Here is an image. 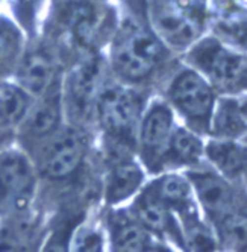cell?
<instances>
[{
    "mask_svg": "<svg viewBox=\"0 0 247 252\" xmlns=\"http://www.w3.org/2000/svg\"><path fill=\"white\" fill-rule=\"evenodd\" d=\"M165 50L155 33L134 23H126L117 32L111 58L115 71L129 81L149 76L163 61Z\"/></svg>",
    "mask_w": 247,
    "mask_h": 252,
    "instance_id": "obj_1",
    "label": "cell"
},
{
    "mask_svg": "<svg viewBox=\"0 0 247 252\" xmlns=\"http://www.w3.org/2000/svg\"><path fill=\"white\" fill-rule=\"evenodd\" d=\"M61 102L59 94L52 90V87L43 94V99L30 106L26 119L22 123L23 134L27 140L46 141L59 129Z\"/></svg>",
    "mask_w": 247,
    "mask_h": 252,
    "instance_id": "obj_11",
    "label": "cell"
},
{
    "mask_svg": "<svg viewBox=\"0 0 247 252\" xmlns=\"http://www.w3.org/2000/svg\"><path fill=\"white\" fill-rule=\"evenodd\" d=\"M141 181H143V173L135 164L128 161H118L107 175L105 201L110 205L123 202L139 189Z\"/></svg>",
    "mask_w": 247,
    "mask_h": 252,
    "instance_id": "obj_14",
    "label": "cell"
},
{
    "mask_svg": "<svg viewBox=\"0 0 247 252\" xmlns=\"http://www.w3.org/2000/svg\"><path fill=\"white\" fill-rule=\"evenodd\" d=\"M37 176L30 159L19 151L0 152V214H23L35 196Z\"/></svg>",
    "mask_w": 247,
    "mask_h": 252,
    "instance_id": "obj_2",
    "label": "cell"
},
{
    "mask_svg": "<svg viewBox=\"0 0 247 252\" xmlns=\"http://www.w3.org/2000/svg\"><path fill=\"white\" fill-rule=\"evenodd\" d=\"M110 252H143L147 248V231L131 210H112L107 218Z\"/></svg>",
    "mask_w": 247,
    "mask_h": 252,
    "instance_id": "obj_9",
    "label": "cell"
},
{
    "mask_svg": "<svg viewBox=\"0 0 247 252\" xmlns=\"http://www.w3.org/2000/svg\"><path fill=\"white\" fill-rule=\"evenodd\" d=\"M209 157L226 173L234 175L240 172L246 163V155L241 148L231 143H217L209 148Z\"/></svg>",
    "mask_w": 247,
    "mask_h": 252,
    "instance_id": "obj_20",
    "label": "cell"
},
{
    "mask_svg": "<svg viewBox=\"0 0 247 252\" xmlns=\"http://www.w3.org/2000/svg\"><path fill=\"white\" fill-rule=\"evenodd\" d=\"M70 252H105V237L100 226L93 222L78 223L70 239Z\"/></svg>",
    "mask_w": 247,
    "mask_h": 252,
    "instance_id": "obj_18",
    "label": "cell"
},
{
    "mask_svg": "<svg viewBox=\"0 0 247 252\" xmlns=\"http://www.w3.org/2000/svg\"><path fill=\"white\" fill-rule=\"evenodd\" d=\"M224 242L234 252L241 251L247 245V219L244 216H232L224 223Z\"/></svg>",
    "mask_w": 247,
    "mask_h": 252,
    "instance_id": "obj_23",
    "label": "cell"
},
{
    "mask_svg": "<svg viewBox=\"0 0 247 252\" xmlns=\"http://www.w3.org/2000/svg\"><path fill=\"white\" fill-rule=\"evenodd\" d=\"M78 223L58 220L43 239L40 252H70V239Z\"/></svg>",
    "mask_w": 247,
    "mask_h": 252,
    "instance_id": "obj_22",
    "label": "cell"
},
{
    "mask_svg": "<svg viewBox=\"0 0 247 252\" xmlns=\"http://www.w3.org/2000/svg\"><path fill=\"white\" fill-rule=\"evenodd\" d=\"M30 110V96L22 87L0 85V131L20 126Z\"/></svg>",
    "mask_w": 247,
    "mask_h": 252,
    "instance_id": "obj_16",
    "label": "cell"
},
{
    "mask_svg": "<svg viewBox=\"0 0 247 252\" xmlns=\"http://www.w3.org/2000/svg\"><path fill=\"white\" fill-rule=\"evenodd\" d=\"M99 65L96 61H85L79 64L70 75L67 87V103L72 116L82 122L93 111L96 113V102L99 97Z\"/></svg>",
    "mask_w": 247,
    "mask_h": 252,
    "instance_id": "obj_8",
    "label": "cell"
},
{
    "mask_svg": "<svg viewBox=\"0 0 247 252\" xmlns=\"http://www.w3.org/2000/svg\"><path fill=\"white\" fill-rule=\"evenodd\" d=\"M0 252H27L19 232L5 222H0Z\"/></svg>",
    "mask_w": 247,
    "mask_h": 252,
    "instance_id": "obj_25",
    "label": "cell"
},
{
    "mask_svg": "<svg viewBox=\"0 0 247 252\" xmlns=\"http://www.w3.org/2000/svg\"><path fill=\"white\" fill-rule=\"evenodd\" d=\"M216 125L220 132L229 134V135L240 134L244 129V122L237 110V106H234V105H227V106L221 108L217 116Z\"/></svg>",
    "mask_w": 247,
    "mask_h": 252,
    "instance_id": "obj_24",
    "label": "cell"
},
{
    "mask_svg": "<svg viewBox=\"0 0 247 252\" xmlns=\"http://www.w3.org/2000/svg\"><path fill=\"white\" fill-rule=\"evenodd\" d=\"M20 37L12 25L0 20V75L6 73L19 55Z\"/></svg>",
    "mask_w": 247,
    "mask_h": 252,
    "instance_id": "obj_21",
    "label": "cell"
},
{
    "mask_svg": "<svg viewBox=\"0 0 247 252\" xmlns=\"http://www.w3.org/2000/svg\"><path fill=\"white\" fill-rule=\"evenodd\" d=\"M131 211L146 231L163 232L168 228V205L155 189H149L141 194Z\"/></svg>",
    "mask_w": 247,
    "mask_h": 252,
    "instance_id": "obj_17",
    "label": "cell"
},
{
    "mask_svg": "<svg viewBox=\"0 0 247 252\" xmlns=\"http://www.w3.org/2000/svg\"><path fill=\"white\" fill-rule=\"evenodd\" d=\"M174 106L192 122H206L213 111V92L208 84L194 71H184L170 88Z\"/></svg>",
    "mask_w": 247,
    "mask_h": 252,
    "instance_id": "obj_6",
    "label": "cell"
},
{
    "mask_svg": "<svg viewBox=\"0 0 247 252\" xmlns=\"http://www.w3.org/2000/svg\"><path fill=\"white\" fill-rule=\"evenodd\" d=\"M85 148V140L78 129L59 128L43 143L40 170L54 181L72 176L82 163Z\"/></svg>",
    "mask_w": 247,
    "mask_h": 252,
    "instance_id": "obj_3",
    "label": "cell"
},
{
    "mask_svg": "<svg viewBox=\"0 0 247 252\" xmlns=\"http://www.w3.org/2000/svg\"><path fill=\"white\" fill-rule=\"evenodd\" d=\"M143 252H163V251H160V249H155V248H149V246H147V248H146Z\"/></svg>",
    "mask_w": 247,
    "mask_h": 252,
    "instance_id": "obj_26",
    "label": "cell"
},
{
    "mask_svg": "<svg viewBox=\"0 0 247 252\" xmlns=\"http://www.w3.org/2000/svg\"><path fill=\"white\" fill-rule=\"evenodd\" d=\"M192 61L221 87H235L247 78L246 63L214 41H206L192 52Z\"/></svg>",
    "mask_w": 247,
    "mask_h": 252,
    "instance_id": "obj_7",
    "label": "cell"
},
{
    "mask_svg": "<svg viewBox=\"0 0 247 252\" xmlns=\"http://www.w3.org/2000/svg\"><path fill=\"white\" fill-rule=\"evenodd\" d=\"M65 15L70 31L81 43L91 44L99 37L105 20L100 0H68Z\"/></svg>",
    "mask_w": 247,
    "mask_h": 252,
    "instance_id": "obj_12",
    "label": "cell"
},
{
    "mask_svg": "<svg viewBox=\"0 0 247 252\" xmlns=\"http://www.w3.org/2000/svg\"><path fill=\"white\" fill-rule=\"evenodd\" d=\"M150 14L156 33L173 46H188L200 31L196 12L179 0H156Z\"/></svg>",
    "mask_w": 247,
    "mask_h": 252,
    "instance_id": "obj_5",
    "label": "cell"
},
{
    "mask_svg": "<svg viewBox=\"0 0 247 252\" xmlns=\"http://www.w3.org/2000/svg\"><path fill=\"white\" fill-rule=\"evenodd\" d=\"M55 75L54 61L43 50L32 52L20 67V85L29 96H43L52 87Z\"/></svg>",
    "mask_w": 247,
    "mask_h": 252,
    "instance_id": "obj_13",
    "label": "cell"
},
{
    "mask_svg": "<svg viewBox=\"0 0 247 252\" xmlns=\"http://www.w3.org/2000/svg\"><path fill=\"white\" fill-rule=\"evenodd\" d=\"M191 183L196 189L199 199L211 216H221L227 213L231 205V191L227 186L213 173H192Z\"/></svg>",
    "mask_w": 247,
    "mask_h": 252,
    "instance_id": "obj_15",
    "label": "cell"
},
{
    "mask_svg": "<svg viewBox=\"0 0 247 252\" xmlns=\"http://www.w3.org/2000/svg\"><path fill=\"white\" fill-rule=\"evenodd\" d=\"M96 114L103 129L115 140L128 138L139 116V99L125 87H105L96 102Z\"/></svg>",
    "mask_w": 247,
    "mask_h": 252,
    "instance_id": "obj_4",
    "label": "cell"
},
{
    "mask_svg": "<svg viewBox=\"0 0 247 252\" xmlns=\"http://www.w3.org/2000/svg\"><path fill=\"white\" fill-rule=\"evenodd\" d=\"M167 152H170L171 158L181 161V163H191L196 161L202 154L200 141L191 132L185 129H178L171 132Z\"/></svg>",
    "mask_w": 247,
    "mask_h": 252,
    "instance_id": "obj_19",
    "label": "cell"
},
{
    "mask_svg": "<svg viewBox=\"0 0 247 252\" xmlns=\"http://www.w3.org/2000/svg\"><path fill=\"white\" fill-rule=\"evenodd\" d=\"M171 137V113L163 105H156L141 122V148L147 163H156L168 148Z\"/></svg>",
    "mask_w": 247,
    "mask_h": 252,
    "instance_id": "obj_10",
    "label": "cell"
}]
</instances>
